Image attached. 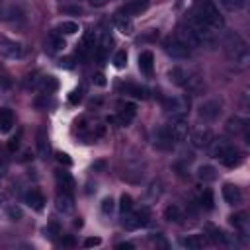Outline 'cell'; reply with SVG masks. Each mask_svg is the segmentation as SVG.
<instances>
[{
	"label": "cell",
	"instance_id": "6da1fadb",
	"mask_svg": "<svg viewBox=\"0 0 250 250\" xmlns=\"http://www.w3.org/2000/svg\"><path fill=\"white\" fill-rule=\"evenodd\" d=\"M209 148H211V156L217 158L227 168H236L242 162L240 150L234 145H230L229 141H225V139H219V141L213 139V143L209 145Z\"/></svg>",
	"mask_w": 250,
	"mask_h": 250
},
{
	"label": "cell",
	"instance_id": "7a4b0ae2",
	"mask_svg": "<svg viewBox=\"0 0 250 250\" xmlns=\"http://www.w3.org/2000/svg\"><path fill=\"white\" fill-rule=\"evenodd\" d=\"M225 51L234 61V64H238V66H246L248 61H250V53H248L246 41L238 33L227 35V39H225Z\"/></svg>",
	"mask_w": 250,
	"mask_h": 250
},
{
	"label": "cell",
	"instance_id": "3957f363",
	"mask_svg": "<svg viewBox=\"0 0 250 250\" xmlns=\"http://www.w3.org/2000/svg\"><path fill=\"white\" fill-rule=\"evenodd\" d=\"M195 12H197V16H199L213 31H219V29L225 27V18H223V14L219 12V8H217L215 2H211V0H199Z\"/></svg>",
	"mask_w": 250,
	"mask_h": 250
},
{
	"label": "cell",
	"instance_id": "277c9868",
	"mask_svg": "<svg viewBox=\"0 0 250 250\" xmlns=\"http://www.w3.org/2000/svg\"><path fill=\"white\" fill-rule=\"evenodd\" d=\"M193 31H195V35L199 37V41H201V45H205V43H213L215 41V31L197 16V12H191L189 14V18H188V21H186Z\"/></svg>",
	"mask_w": 250,
	"mask_h": 250
},
{
	"label": "cell",
	"instance_id": "5b68a950",
	"mask_svg": "<svg viewBox=\"0 0 250 250\" xmlns=\"http://www.w3.org/2000/svg\"><path fill=\"white\" fill-rule=\"evenodd\" d=\"M189 96H168L162 100V107L172 117H184L189 111Z\"/></svg>",
	"mask_w": 250,
	"mask_h": 250
},
{
	"label": "cell",
	"instance_id": "8992f818",
	"mask_svg": "<svg viewBox=\"0 0 250 250\" xmlns=\"http://www.w3.org/2000/svg\"><path fill=\"white\" fill-rule=\"evenodd\" d=\"M174 39L176 41H180L184 47H188L189 51L191 49H197V47H201V41H199V37L195 35V31L188 25V23H180L178 27H176V33H174Z\"/></svg>",
	"mask_w": 250,
	"mask_h": 250
},
{
	"label": "cell",
	"instance_id": "52a82bcc",
	"mask_svg": "<svg viewBox=\"0 0 250 250\" xmlns=\"http://www.w3.org/2000/svg\"><path fill=\"white\" fill-rule=\"evenodd\" d=\"M148 223V209H141V211H127L123 213V227L125 230H137L141 227H145Z\"/></svg>",
	"mask_w": 250,
	"mask_h": 250
},
{
	"label": "cell",
	"instance_id": "ba28073f",
	"mask_svg": "<svg viewBox=\"0 0 250 250\" xmlns=\"http://www.w3.org/2000/svg\"><path fill=\"white\" fill-rule=\"evenodd\" d=\"M213 131L209 129V127H203V125H199V127H195L193 131H191V135H189V143H191V146L193 148H209V145L213 143Z\"/></svg>",
	"mask_w": 250,
	"mask_h": 250
},
{
	"label": "cell",
	"instance_id": "9c48e42d",
	"mask_svg": "<svg viewBox=\"0 0 250 250\" xmlns=\"http://www.w3.org/2000/svg\"><path fill=\"white\" fill-rule=\"evenodd\" d=\"M0 55L4 59H10V61L21 59L23 57V45L20 41H14V39L0 35Z\"/></svg>",
	"mask_w": 250,
	"mask_h": 250
},
{
	"label": "cell",
	"instance_id": "30bf717a",
	"mask_svg": "<svg viewBox=\"0 0 250 250\" xmlns=\"http://www.w3.org/2000/svg\"><path fill=\"white\" fill-rule=\"evenodd\" d=\"M166 127H168L170 137H172L174 143H182V141H186L188 135H189V125H188V121H186L184 117H174L172 123L166 125Z\"/></svg>",
	"mask_w": 250,
	"mask_h": 250
},
{
	"label": "cell",
	"instance_id": "8fae6325",
	"mask_svg": "<svg viewBox=\"0 0 250 250\" xmlns=\"http://www.w3.org/2000/svg\"><path fill=\"white\" fill-rule=\"evenodd\" d=\"M164 51H166V55H170L172 59H176V61H186V59H189L191 57V51L188 49V47H184L180 41H176V39H168L166 43H164Z\"/></svg>",
	"mask_w": 250,
	"mask_h": 250
},
{
	"label": "cell",
	"instance_id": "7c38bea8",
	"mask_svg": "<svg viewBox=\"0 0 250 250\" xmlns=\"http://www.w3.org/2000/svg\"><path fill=\"white\" fill-rule=\"evenodd\" d=\"M199 117L205 119V121H215L219 115H221V104L217 100H207L199 105Z\"/></svg>",
	"mask_w": 250,
	"mask_h": 250
},
{
	"label": "cell",
	"instance_id": "4fadbf2b",
	"mask_svg": "<svg viewBox=\"0 0 250 250\" xmlns=\"http://www.w3.org/2000/svg\"><path fill=\"white\" fill-rule=\"evenodd\" d=\"M109 49H111V35L109 33H102L100 35V41H96V49H94V55H96V61L102 64V62H105V59H107V53H109Z\"/></svg>",
	"mask_w": 250,
	"mask_h": 250
},
{
	"label": "cell",
	"instance_id": "5bb4252c",
	"mask_svg": "<svg viewBox=\"0 0 250 250\" xmlns=\"http://www.w3.org/2000/svg\"><path fill=\"white\" fill-rule=\"evenodd\" d=\"M152 143H154V146L160 148V150H170V148L174 146V141H172V137H170L168 127H158V129L154 131V135H152Z\"/></svg>",
	"mask_w": 250,
	"mask_h": 250
},
{
	"label": "cell",
	"instance_id": "9a60e30c",
	"mask_svg": "<svg viewBox=\"0 0 250 250\" xmlns=\"http://www.w3.org/2000/svg\"><path fill=\"white\" fill-rule=\"evenodd\" d=\"M148 0H129L127 4H123L121 8H119V14H123V16H139V14H143V12H146V8H148Z\"/></svg>",
	"mask_w": 250,
	"mask_h": 250
},
{
	"label": "cell",
	"instance_id": "2e32d148",
	"mask_svg": "<svg viewBox=\"0 0 250 250\" xmlns=\"http://www.w3.org/2000/svg\"><path fill=\"white\" fill-rule=\"evenodd\" d=\"M35 146H37V154H39L41 158H49V154H51V143H49L47 131H45L43 127H39V129H37Z\"/></svg>",
	"mask_w": 250,
	"mask_h": 250
},
{
	"label": "cell",
	"instance_id": "e0dca14e",
	"mask_svg": "<svg viewBox=\"0 0 250 250\" xmlns=\"http://www.w3.org/2000/svg\"><path fill=\"white\" fill-rule=\"evenodd\" d=\"M55 180H57V186H59L62 191H66V193H72V189L76 188V182H74L72 174L66 172V170H57V172H55Z\"/></svg>",
	"mask_w": 250,
	"mask_h": 250
},
{
	"label": "cell",
	"instance_id": "ac0fdd59",
	"mask_svg": "<svg viewBox=\"0 0 250 250\" xmlns=\"http://www.w3.org/2000/svg\"><path fill=\"white\" fill-rule=\"evenodd\" d=\"M221 193H223V199H225L229 205H236V203L242 201V191H240V188L234 186V184H225L223 189H221Z\"/></svg>",
	"mask_w": 250,
	"mask_h": 250
},
{
	"label": "cell",
	"instance_id": "d6986e66",
	"mask_svg": "<svg viewBox=\"0 0 250 250\" xmlns=\"http://www.w3.org/2000/svg\"><path fill=\"white\" fill-rule=\"evenodd\" d=\"M94 49H96V33L92 29H88L82 35V41L78 45V53H80V57H88L90 53H94Z\"/></svg>",
	"mask_w": 250,
	"mask_h": 250
},
{
	"label": "cell",
	"instance_id": "ffe728a7",
	"mask_svg": "<svg viewBox=\"0 0 250 250\" xmlns=\"http://www.w3.org/2000/svg\"><path fill=\"white\" fill-rule=\"evenodd\" d=\"M23 199H25V203L31 207V209H35V211H43V207H45V197H43V193L39 191V189H29L25 195H23Z\"/></svg>",
	"mask_w": 250,
	"mask_h": 250
},
{
	"label": "cell",
	"instance_id": "44dd1931",
	"mask_svg": "<svg viewBox=\"0 0 250 250\" xmlns=\"http://www.w3.org/2000/svg\"><path fill=\"white\" fill-rule=\"evenodd\" d=\"M152 68H154V55H152V51H143L139 55V70L143 74L150 76L152 74Z\"/></svg>",
	"mask_w": 250,
	"mask_h": 250
},
{
	"label": "cell",
	"instance_id": "7402d4cb",
	"mask_svg": "<svg viewBox=\"0 0 250 250\" xmlns=\"http://www.w3.org/2000/svg\"><path fill=\"white\" fill-rule=\"evenodd\" d=\"M55 207H57L61 213H72V211H74V199H72V195L66 193V191L59 193L57 199H55Z\"/></svg>",
	"mask_w": 250,
	"mask_h": 250
},
{
	"label": "cell",
	"instance_id": "603a6c76",
	"mask_svg": "<svg viewBox=\"0 0 250 250\" xmlns=\"http://www.w3.org/2000/svg\"><path fill=\"white\" fill-rule=\"evenodd\" d=\"M188 72H189V70L184 68V66H172V68L168 70V80H170L172 84L184 88V84H186V80H188Z\"/></svg>",
	"mask_w": 250,
	"mask_h": 250
},
{
	"label": "cell",
	"instance_id": "cb8c5ba5",
	"mask_svg": "<svg viewBox=\"0 0 250 250\" xmlns=\"http://www.w3.org/2000/svg\"><path fill=\"white\" fill-rule=\"evenodd\" d=\"M184 88H188V92H191V94H199L201 90H203V78H201V74L199 72H188V80H186V84H184Z\"/></svg>",
	"mask_w": 250,
	"mask_h": 250
},
{
	"label": "cell",
	"instance_id": "d4e9b609",
	"mask_svg": "<svg viewBox=\"0 0 250 250\" xmlns=\"http://www.w3.org/2000/svg\"><path fill=\"white\" fill-rule=\"evenodd\" d=\"M135 115H137V105H135L133 102H127L115 119H117V123H119V125H129V123L133 121V117H135Z\"/></svg>",
	"mask_w": 250,
	"mask_h": 250
},
{
	"label": "cell",
	"instance_id": "484cf974",
	"mask_svg": "<svg viewBox=\"0 0 250 250\" xmlns=\"http://www.w3.org/2000/svg\"><path fill=\"white\" fill-rule=\"evenodd\" d=\"M113 21H115V27L123 33V35H131L133 33V29H135V25H133V20L129 18V16H123V14H115V18H113Z\"/></svg>",
	"mask_w": 250,
	"mask_h": 250
},
{
	"label": "cell",
	"instance_id": "4316f807",
	"mask_svg": "<svg viewBox=\"0 0 250 250\" xmlns=\"http://www.w3.org/2000/svg\"><path fill=\"white\" fill-rule=\"evenodd\" d=\"M229 223H230L236 230H240L242 236H246V232H248V219H246V213L230 215V217H229Z\"/></svg>",
	"mask_w": 250,
	"mask_h": 250
},
{
	"label": "cell",
	"instance_id": "83f0119b",
	"mask_svg": "<svg viewBox=\"0 0 250 250\" xmlns=\"http://www.w3.org/2000/svg\"><path fill=\"white\" fill-rule=\"evenodd\" d=\"M217 168L215 166H211V164H201L199 168H197V178L201 180V182H215L217 180Z\"/></svg>",
	"mask_w": 250,
	"mask_h": 250
},
{
	"label": "cell",
	"instance_id": "f1b7e54d",
	"mask_svg": "<svg viewBox=\"0 0 250 250\" xmlns=\"http://www.w3.org/2000/svg\"><path fill=\"white\" fill-rule=\"evenodd\" d=\"M207 236H209V240L215 242V244H229V242H230L229 236H227L219 227H213V225H207Z\"/></svg>",
	"mask_w": 250,
	"mask_h": 250
},
{
	"label": "cell",
	"instance_id": "f546056e",
	"mask_svg": "<svg viewBox=\"0 0 250 250\" xmlns=\"http://www.w3.org/2000/svg\"><path fill=\"white\" fill-rule=\"evenodd\" d=\"M14 127V113L8 107H0V131L6 133Z\"/></svg>",
	"mask_w": 250,
	"mask_h": 250
},
{
	"label": "cell",
	"instance_id": "4dcf8cb0",
	"mask_svg": "<svg viewBox=\"0 0 250 250\" xmlns=\"http://www.w3.org/2000/svg\"><path fill=\"white\" fill-rule=\"evenodd\" d=\"M123 90H125V94H129V96H133V98H137V100H145L146 96H148V90L145 88V86H139V84H125V86H121Z\"/></svg>",
	"mask_w": 250,
	"mask_h": 250
},
{
	"label": "cell",
	"instance_id": "1f68e13d",
	"mask_svg": "<svg viewBox=\"0 0 250 250\" xmlns=\"http://www.w3.org/2000/svg\"><path fill=\"white\" fill-rule=\"evenodd\" d=\"M164 219H166V221H170V223H180V221L184 219L182 209H180L176 203L166 205V209H164Z\"/></svg>",
	"mask_w": 250,
	"mask_h": 250
},
{
	"label": "cell",
	"instance_id": "d6a6232c",
	"mask_svg": "<svg viewBox=\"0 0 250 250\" xmlns=\"http://www.w3.org/2000/svg\"><path fill=\"white\" fill-rule=\"evenodd\" d=\"M45 96L47 94H53L57 88H59V80L55 78V76H45V78H41V82H39V86H37Z\"/></svg>",
	"mask_w": 250,
	"mask_h": 250
},
{
	"label": "cell",
	"instance_id": "836d02e7",
	"mask_svg": "<svg viewBox=\"0 0 250 250\" xmlns=\"http://www.w3.org/2000/svg\"><path fill=\"white\" fill-rule=\"evenodd\" d=\"M203 244H205V238L199 234H191V236L182 240V246L188 250H199V248H203Z\"/></svg>",
	"mask_w": 250,
	"mask_h": 250
},
{
	"label": "cell",
	"instance_id": "e575fe53",
	"mask_svg": "<svg viewBox=\"0 0 250 250\" xmlns=\"http://www.w3.org/2000/svg\"><path fill=\"white\" fill-rule=\"evenodd\" d=\"M49 45H51L53 51H61V49H64L66 43H64V39H62V33L53 31V33L49 35Z\"/></svg>",
	"mask_w": 250,
	"mask_h": 250
},
{
	"label": "cell",
	"instance_id": "d590c367",
	"mask_svg": "<svg viewBox=\"0 0 250 250\" xmlns=\"http://www.w3.org/2000/svg\"><path fill=\"white\" fill-rule=\"evenodd\" d=\"M76 31H78V23L72 20H66L59 25V33H62V35H74Z\"/></svg>",
	"mask_w": 250,
	"mask_h": 250
},
{
	"label": "cell",
	"instance_id": "8d00e7d4",
	"mask_svg": "<svg viewBox=\"0 0 250 250\" xmlns=\"http://www.w3.org/2000/svg\"><path fill=\"white\" fill-rule=\"evenodd\" d=\"M227 131H229V133H240V131H246V125H244V121H240L238 117H230V119L227 121Z\"/></svg>",
	"mask_w": 250,
	"mask_h": 250
},
{
	"label": "cell",
	"instance_id": "74e56055",
	"mask_svg": "<svg viewBox=\"0 0 250 250\" xmlns=\"http://www.w3.org/2000/svg\"><path fill=\"white\" fill-rule=\"evenodd\" d=\"M199 203H201V207H205V209H213L215 205H213V193H211V189H203L201 193H199Z\"/></svg>",
	"mask_w": 250,
	"mask_h": 250
},
{
	"label": "cell",
	"instance_id": "f35d334b",
	"mask_svg": "<svg viewBox=\"0 0 250 250\" xmlns=\"http://www.w3.org/2000/svg\"><path fill=\"white\" fill-rule=\"evenodd\" d=\"M10 197H12L10 184H8V182H4V180H0V205H2V203H8V201H10Z\"/></svg>",
	"mask_w": 250,
	"mask_h": 250
},
{
	"label": "cell",
	"instance_id": "ab89813d",
	"mask_svg": "<svg viewBox=\"0 0 250 250\" xmlns=\"http://www.w3.org/2000/svg\"><path fill=\"white\" fill-rule=\"evenodd\" d=\"M119 209H121V213H127V211L133 209V197L129 193H123L119 197Z\"/></svg>",
	"mask_w": 250,
	"mask_h": 250
},
{
	"label": "cell",
	"instance_id": "60d3db41",
	"mask_svg": "<svg viewBox=\"0 0 250 250\" xmlns=\"http://www.w3.org/2000/svg\"><path fill=\"white\" fill-rule=\"evenodd\" d=\"M113 66L115 68H125L127 66V53L125 51H117L113 57Z\"/></svg>",
	"mask_w": 250,
	"mask_h": 250
},
{
	"label": "cell",
	"instance_id": "b9f144b4",
	"mask_svg": "<svg viewBox=\"0 0 250 250\" xmlns=\"http://www.w3.org/2000/svg\"><path fill=\"white\" fill-rule=\"evenodd\" d=\"M6 213H8V217H10L12 221H20V219H23V211H21L20 205H10V207L6 209Z\"/></svg>",
	"mask_w": 250,
	"mask_h": 250
},
{
	"label": "cell",
	"instance_id": "7bdbcfd3",
	"mask_svg": "<svg viewBox=\"0 0 250 250\" xmlns=\"http://www.w3.org/2000/svg\"><path fill=\"white\" fill-rule=\"evenodd\" d=\"M113 207H115V201H113L111 197H104V199H102V213H104V215H109V213L113 211Z\"/></svg>",
	"mask_w": 250,
	"mask_h": 250
},
{
	"label": "cell",
	"instance_id": "ee69618b",
	"mask_svg": "<svg viewBox=\"0 0 250 250\" xmlns=\"http://www.w3.org/2000/svg\"><path fill=\"white\" fill-rule=\"evenodd\" d=\"M20 139H21V135H20V133H18L16 137H10V141H8V145H6L8 152H16V150L20 148Z\"/></svg>",
	"mask_w": 250,
	"mask_h": 250
},
{
	"label": "cell",
	"instance_id": "f6af8a7d",
	"mask_svg": "<svg viewBox=\"0 0 250 250\" xmlns=\"http://www.w3.org/2000/svg\"><path fill=\"white\" fill-rule=\"evenodd\" d=\"M59 232H61V229H59L57 223H49V225L45 227V236H49V238H55Z\"/></svg>",
	"mask_w": 250,
	"mask_h": 250
},
{
	"label": "cell",
	"instance_id": "bcb514c9",
	"mask_svg": "<svg viewBox=\"0 0 250 250\" xmlns=\"http://www.w3.org/2000/svg\"><path fill=\"white\" fill-rule=\"evenodd\" d=\"M57 160H59L61 164H64V166H72V158H70L66 152H57Z\"/></svg>",
	"mask_w": 250,
	"mask_h": 250
},
{
	"label": "cell",
	"instance_id": "7dc6e473",
	"mask_svg": "<svg viewBox=\"0 0 250 250\" xmlns=\"http://www.w3.org/2000/svg\"><path fill=\"white\" fill-rule=\"evenodd\" d=\"M92 80H94V84H96V86H100V88H104V86L107 84V80H105V76H104L102 72H96Z\"/></svg>",
	"mask_w": 250,
	"mask_h": 250
},
{
	"label": "cell",
	"instance_id": "c3c4849f",
	"mask_svg": "<svg viewBox=\"0 0 250 250\" xmlns=\"http://www.w3.org/2000/svg\"><path fill=\"white\" fill-rule=\"evenodd\" d=\"M68 100H70V104H78V102L82 100V88H76L74 92H70Z\"/></svg>",
	"mask_w": 250,
	"mask_h": 250
},
{
	"label": "cell",
	"instance_id": "681fc988",
	"mask_svg": "<svg viewBox=\"0 0 250 250\" xmlns=\"http://www.w3.org/2000/svg\"><path fill=\"white\" fill-rule=\"evenodd\" d=\"M100 244H102V238H100V236H90V238H86V240H84V246H86V248L100 246Z\"/></svg>",
	"mask_w": 250,
	"mask_h": 250
},
{
	"label": "cell",
	"instance_id": "f907efd6",
	"mask_svg": "<svg viewBox=\"0 0 250 250\" xmlns=\"http://www.w3.org/2000/svg\"><path fill=\"white\" fill-rule=\"evenodd\" d=\"M219 4L225 6L227 10H234V8H238V6H236V0H219Z\"/></svg>",
	"mask_w": 250,
	"mask_h": 250
},
{
	"label": "cell",
	"instance_id": "816d5d0a",
	"mask_svg": "<svg viewBox=\"0 0 250 250\" xmlns=\"http://www.w3.org/2000/svg\"><path fill=\"white\" fill-rule=\"evenodd\" d=\"M59 64H61V68H62V66H64V68H72V59H70V57L61 59V61H59Z\"/></svg>",
	"mask_w": 250,
	"mask_h": 250
},
{
	"label": "cell",
	"instance_id": "f5cc1de1",
	"mask_svg": "<svg viewBox=\"0 0 250 250\" xmlns=\"http://www.w3.org/2000/svg\"><path fill=\"white\" fill-rule=\"evenodd\" d=\"M62 12H70V14H80L82 10H80V6H64V8H62Z\"/></svg>",
	"mask_w": 250,
	"mask_h": 250
},
{
	"label": "cell",
	"instance_id": "db71d44e",
	"mask_svg": "<svg viewBox=\"0 0 250 250\" xmlns=\"http://www.w3.org/2000/svg\"><path fill=\"white\" fill-rule=\"evenodd\" d=\"M117 248L119 250H133V244L131 242H121V244H117Z\"/></svg>",
	"mask_w": 250,
	"mask_h": 250
},
{
	"label": "cell",
	"instance_id": "11a10c76",
	"mask_svg": "<svg viewBox=\"0 0 250 250\" xmlns=\"http://www.w3.org/2000/svg\"><path fill=\"white\" fill-rule=\"evenodd\" d=\"M62 244H64V246H74V238H72V236H64V238H62Z\"/></svg>",
	"mask_w": 250,
	"mask_h": 250
},
{
	"label": "cell",
	"instance_id": "9f6ffc18",
	"mask_svg": "<svg viewBox=\"0 0 250 250\" xmlns=\"http://www.w3.org/2000/svg\"><path fill=\"white\" fill-rule=\"evenodd\" d=\"M105 2H107V0H90V4H92V6H96V8H100V6H104Z\"/></svg>",
	"mask_w": 250,
	"mask_h": 250
},
{
	"label": "cell",
	"instance_id": "6f0895ef",
	"mask_svg": "<svg viewBox=\"0 0 250 250\" xmlns=\"http://www.w3.org/2000/svg\"><path fill=\"white\" fill-rule=\"evenodd\" d=\"M104 168V162H96L94 166H92V170H102Z\"/></svg>",
	"mask_w": 250,
	"mask_h": 250
},
{
	"label": "cell",
	"instance_id": "680465c9",
	"mask_svg": "<svg viewBox=\"0 0 250 250\" xmlns=\"http://www.w3.org/2000/svg\"><path fill=\"white\" fill-rule=\"evenodd\" d=\"M0 164H6V156H4V150L0 148Z\"/></svg>",
	"mask_w": 250,
	"mask_h": 250
}]
</instances>
